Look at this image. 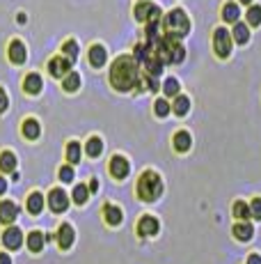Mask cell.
Instances as JSON below:
<instances>
[{"instance_id":"cell-1","label":"cell","mask_w":261,"mask_h":264,"mask_svg":"<svg viewBox=\"0 0 261 264\" xmlns=\"http://www.w3.org/2000/svg\"><path fill=\"white\" fill-rule=\"evenodd\" d=\"M110 83L119 92H129L131 87H140L142 74H140V65L135 62V58L133 55L117 58L110 67Z\"/></svg>"},{"instance_id":"cell-2","label":"cell","mask_w":261,"mask_h":264,"mask_svg":"<svg viewBox=\"0 0 261 264\" xmlns=\"http://www.w3.org/2000/svg\"><path fill=\"white\" fill-rule=\"evenodd\" d=\"M137 198L145 200V202H154V200L160 198L163 193V182H160V175L154 173V170H145V173L137 177Z\"/></svg>"},{"instance_id":"cell-3","label":"cell","mask_w":261,"mask_h":264,"mask_svg":"<svg viewBox=\"0 0 261 264\" xmlns=\"http://www.w3.org/2000/svg\"><path fill=\"white\" fill-rule=\"evenodd\" d=\"M163 26H165L167 35H174L176 39L186 37L188 30H190V21H188V16H186L184 9H172V12L165 16Z\"/></svg>"},{"instance_id":"cell-4","label":"cell","mask_w":261,"mask_h":264,"mask_svg":"<svg viewBox=\"0 0 261 264\" xmlns=\"http://www.w3.org/2000/svg\"><path fill=\"white\" fill-rule=\"evenodd\" d=\"M213 51L223 60H227L231 55V32L227 28H215L213 30Z\"/></svg>"},{"instance_id":"cell-5","label":"cell","mask_w":261,"mask_h":264,"mask_svg":"<svg viewBox=\"0 0 261 264\" xmlns=\"http://www.w3.org/2000/svg\"><path fill=\"white\" fill-rule=\"evenodd\" d=\"M133 14H135V18L140 23H158L160 7H158V5H154V3H149V0H145V3H137L135 5Z\"/></svg>"},{"instance_id":"cell-6","label":"cell","mask_w":261,"mask_h":264,"mask_svg":"<svg viewBox=\"0 0 261 264\" xmlns=\"http://www.w3.org/2000/svg\"><path fill=\"white\" fill-rule=\"evenodd\" d=\"M71 67H73V62L67 60L65 55L53 58V60H48V74L53 78H65V76L71 74Z\"/></svg>"},{"instance_id":"cell-7","label":"cell","mask_w":261,"mask_h":264,"mask_svg":"<svg viewBox=\"0 0 261 264\" xmlns=\"http://www.w3.org/2000/svg\"><path fill=\"white\" fill-rule=\"evenodd\" d=\"M129 173H131V163H129V159L126 156H122V154H115L110 159V175L115 179H126L129 177Z\"/></svg>"},{"instance_id":"cell-8","label":"cell","mask_w":261,"mask_h":264,"mask_svg":"<svg viewBox=\"0 0 261 264\" xmlns=\"http://www.w3.org/2000/svg\"><path fill=\"white\" fill-rule=\"evenodd\" d=\"M3 243L7 251H18V248L23 246V232L16 225H9L3 232Z\"/></svg>"},{"instance_id":"cell-9","label":"cell","mask_w":261,"mask_h":264,"mask_svg":"<svg viewBox=\"0 0 261 264\" xmlns=\"http://www.w3.org/2000/svg\"><path fill=\"white\" fill-rule=\"evenodd\" d=\"M48 207H51L55 214L67 212V207H69L67 191H62V188H53L51 193H48Z\"/></svg>"},{"instance_id":"cell-10","label":"cell","mask_w":261,"mask_h":264,"mask_svg":"<svg viewBox=\"0 0 261 264\" xmlns=\"http://www.w3.org/2000/svg\"><path fill=\"white\" fill-rule=\"evenodd\" d=\"M7 55H9V60H12L14 65H23L26 58H28L26 44H23L21 39H12V42H9V48H7Z\"/></svg>"},{"instance_id":"cell-11","label":"cell","mask_w":261,"mask_h":264,"mask_svg":"<svg viewBox=\"0 0 261 264\" xmlns=\"http://www.w3.org/2000/svg\"><path fill=\"white\" fill-rule=\"evenodd\" d=\"M16 216H18V204L12 202V200H3L0 202V223H5L9 228L16 221Z\"/></svg>"},{"instance_id":"cell-12","label":"cell","mask_w":261,"mask_h":264,"mask_svg":"<svg viewBox=\"0 0 261 264\" xmlns=\"http://www.w3.org/2000/svg\"><path fill=\"white\" fill-rule=\"evenodd\" d=\"M158 230H160V223L154 216H142L140 223H137V234L140 237H154V234H158Z\"/></svg>"},{"instance_id":"cell-13","label":"cell","mask_w":261,"mask_h":264,"mask_svg":"<svg viewBox=\"0 0 261 264\" xmlns=\"http://www.w3.org/2000/svg\"><path fill=\"white\" fill-rule=\"evenodd\" d=\"M21 134H23V138H28V140H37L39 136H42V126H39V122L34 120V117H28L21 124Z\"/></svg>"},{"instance_id":"cell-14","label":"cell","mask_w":261,"mask_h":264,"mask_svg":"<svg viewBox=\"0 0 261 264\" xmlns=\"http://www.w3.org/2000/svg\"><path fill=\"white\" fill-rule=\"evenodd\" d=\"M73 239H76V232H73V228L69 225V223H62L60 230H57V243H60V248H71L73 246Z\"/></svg>"},{"instance_id":"cell-15","label":"cell","mask_w":261,"mask_h":264,"mask_svg":"<svg viewBox=\"0 0 261 264\" xmlns=\"http://www.w3.org/2000/svg\"><path fill=\"white\" fill-rule=\"evenodd\" d=\"M42 87H44V81H42V76L39 74H28L26 78H23V90H26V95H39L42 92Z\"/></svg>"},{"instance_id":"cell-16","label":"cell","mask_w":261,"mask_h":264,"mask_svg":"<svg viewBox=\"0 0 261 264\" xmlns=\"http://www.w3.org/2000/svg\"><path fill=\"white\" fill-rule=\"evenodd\" d=\"M190 145H193V136L188 131H176L174 138H172V147L176 152H188Z\"/></svg>"},{"instance_id":"cell-17","label":"cell","mask_w":261,"mask_h":264,"mask_svg":"<svg viewBox=\"0 0 261 264\" xmlns=\"http://www.w3.org/2000/svg\"><path fill=\"white\" fill-rule=\"evenodd\" d=\"M44 195L39 193V191H34V193L28 195V202H26V207H28V212L32 214V216H37V214H42L44 212Z\"/></svg>"},{"instance_id":"cell-18","label":"cell","mask_w":261,"mask_h":264,"mask_svg":"<svg viewBox=\"0 0 261 264\" xmlns=\"http://www.w3.org/2000/svg\"><path fill=\"white\" fill-rule=\"evenodd\" d=\"M234 237L238 239V241H250V239L254 237V228H252V223H248V221L236 223V225H234Z\"/></svg>"},{"instance_id":"cell-19","label":"cell","mask_w":261,"mask_h":264,"mask_svg":"<svg viewBox=\"0 0 261 264\" xmlns=\"http://www.w3.org/2000/svg\"><path fill=\"white\" fill-rule=\"evenodd\" d=\"M108 60V51L101 46V44H94V46L90 48V65L92 67H103Z\"/></svg>"},{"instance_id":"cell-20","label":"cell","mask_w":261,"mask_h":264,"mask_svg":"<svg viewBox=\"0 0 261 264\" xmlns=\"http://www.w3.org/2000/svg\"><path fill=\"white\" fill-rule=\"evenodd\" d=\"M103 216H106L108 225H119V223L124 221V214H122V209L115 207V204H106V207H103Z\"/></svg>"},{"instance_id":"cell-21","label":"cell","mask_w":261,"mask_h":264,"mask_svg":"<svg viewBox=\"0 0 261 264\" xmlns=\"http://www.w3.org/2000/svg\"><path fill=\"white\" fill-rule=\"evenodd\" d=\"M0 170L3 173H16V156H14V152H9V149H5V152H0Z\"/></svg>"},{"instance_id":"cell-22","label":"cell","mask_w":261,"mask_h":264,"mask_svg":"<svg viewBox=\"0 0 261 264\" xmlns=\"http://www.w3.org/2000/svg\"><path fill=\"white\" fill-rule=\"evenodd\" d=\"M188 110H190V99L186 95H176L174 101H172V113L184 117V115H188Z\"/></svg>"},{"instance_id":"cell-23","label":"cell","mask_w":261,"mask_h":264,"mask_svg":"<svg viewBox=\"0 0 261 264\" xmlns=\"http://www.w3.org/2000/svg\"><path fill=\"white\" fill-rule=\"evenodd\" d=\"M26 243H28V248H30L32 253H42L44 243H46V234H42V232H37V230H34V232L28 234Z\"/></svg>"},{"instance_id":"cell-24","label":"cell","mask_w":261,"mask_h":264,"mask_svg":"<svg viewBox=\"0 0 261 264\" xmlns=\"http://www.w3.org/2000/svg\"><path fill=\"white\" fill-rule=\"evenodd\" d=\"M85 154L92 156V159H96V156L103 154V140L98 138V136H92V138L85 143Z\"/></svg>"},{"instance_id":"cell-25","label":"cell","mask_w":261,"mask_h":264,"mask_svg":"<svg viewBox=\"0 0 261 264\" xmlns=\"http://www.w3.org/2000/svg\"><path fill=\"white\" fill-rule=\"evenodd\" d=\"M81 156H83V147H81L78 140L67 143V161H69V165H76L78 161H81Z\"/></svg>"},{"instance_id":"cell-26","label":"cell","mask_w":261,"mask_h":264,"mask_svg":"<svg viewBox=\"0 0 261 264\" xmlns=\"http://www.w3.org/2000/svg\"><path fill=\"white\" fill-rule=\"evenodd\" d=\"M238 18H240V9H238V5L236 3H227L223 7V21L225 23H238Z\"/></svg>"},{"instance_id":"cell-27","label":"cell","mask_w":261,"mask_h":264,"mask_svg":"<svg viewBox=\"0 0 261 264\" xmlns=\"http://www.w3.org/2000/svg\"><path fill=\"white\" fill-rule=\"evenodd\" d=\"M231 37H234L238 44H248L250 42V26H248V23H234Z\"/></svg>"},{"instance_id":"cell-28","label":"cell","mask_w":261,"mask_h":264,"mask_svg":"<svg viewBox=\"0 0 261 264\" xmlns=\"http://www.w3.org/2000/svg\"><path fill=\"white\" fill-rule=\"evenodd\" d=\"M245 21H248L250 28L261 26V7H259V5H250L248 12H245Z\"/></svg>"},{"instance_id":"cell-29","label":"cell","mask_w":261,"mask_h":264,"mask_svg":"<svg viewBox=\"0 0 261 264\" xmlns=\"http://www.w3.org/2000/svg\"><path fill=\"white\" fill-rule=\"evenodd\" d=\"M78 42L76 39H67L65 44H62V55L67 58V60H71V62H76V58H78Z\"/></svg>"},{"instance_id":"cell-30","label":"cell","mask_w":261,"mask_h":264,"mask_svg":"<svg viewBox=\"0 0 261 264\" xmlns=\"http://www.w3.org/2000/svg\"><path fill=\"white\" fill-rule=\"evenodd\" d=\"M78 87H81V76H78V71H71L69 76L62 78V90L65 92H76Z\"/></svg>"},{"instance_id":"cell-31","label":"cell","mask_w":261,"mask_h":264,"mask_svg":"<svg viewBox=\"0 0 261 264\" xmlns=\"http://www.w3.org/2000/svg\"><path fill=\"white\" fill-rule=\"evenodd\" d=\"M71 198H73V202L76 204H85L87 198H90V186H85V184H76Z\"/></svg>"},{"instance_id":"cell-32","label":"cell","mask_w":261,"mask_h":264,"mask_svg":"<svg viewBox=\"0 0 261 264\" xmlns=\"http://www.w3.org/2000/svg\"><path fill=\"white\" fill-rule=\"evenodd\" d=\"M234 216L238 218V221H248L252 214H250V204L243 202V200H238V202H234Z\"/></svg>"},{"instance_id":"cell-33","label":"cell","mask_w":261,"mask_h":264,"mask_svg":"<svg viewBox=\"0 0 261 264\" xmlns=\"http://www.w3.org/2000/svg\"><path fill=\"white\" fill-rule=\"evenodd\" d=\"M154 113L158 117H167L172 113V104L167 99H156L154 101Z\"/></svg>"},{"instance_id":"cell-34","label":"cell","mask_w":261,"mask_h":264,"mask_svg":"<svg viewBox=\"0 0 261 264\" xmlns=\"http://www.w3.org/2000/svg\"><path fill=\"white\" fill-rule=\"evenodd\" d=\"M179 90H181L179 81H176V78H167L165 85H163V92H165V95H167V97H176V95H179Z\"/></svg>"},{"instance_id":"cell-35","label":"cell","mask_w":261,"mask_h":264,"mask_svg":"<svg viewBox=\"0 0 261 264\" xmlns=\"http://www.w3.org/2000/svg\"><path fill=\"white\" fill-rule=\"evenodd\" d=\"M73 177H76V173H73L71 165H62L60 168V182L69 184V182H73Z\"/></svg>"},{"instance_id":"cell-36","label":"cell","mask_w":261,"mask_h":264,"mask_svg":"<svg viewBox=\"0 0 261 264\" xmlns=\"http://www.w3.org/2000/svg\"><path fill=\"white\" fill-rule=\"evenodd\" d=\"M250 214H252L254 221H261V198H254L250 202Z\"/></svg>"},{"instance_id":"cell-37","label":"cell","mask_w":261,"mask_h":264,"mask_svg":"<svg viewBox=\"0 0 261 264\" xmlns=\"http://www.w3.org/2000/svg\"><path fill=\"white\" fill-rule=\"evenodd\" d=\"M184 58H186V48L179 44V46L172 51V65H181V62H184Z\"/></svg>"},{"instance_id":"cell-38","label":"cell","mask_w":261,"mask_h":264,"mask_svg":"<svg viewBox=\"0 0 261 264\" xmlns=\"http://www.w3.org/2000/svg\"><path fill=\"white\" fill-rule=\"evenodd\" d=\"M7 106H9V97H7V92L0 87V115L7 110Z\"/></svg>"},{"instance_id":"cell-39","label":"cell","mask_w":261,"mask_h":264,"mask_svg":"<svg viewBox=\"0 0 261 264\" xmlns=\"http://www.w3.org/2000/svg\"><path fill=\"white\" fill-rule=\"evenodd\" d=\"M5 193H7V179L0 175V195H5Z\"/></svg>"},{"instance_id":"cell-40","label":"cell","mask_w":261,"mask_h":264,"mask_svg":"<svg viewBox=\"0 0 261 264\" xmlns=\"http://www.w3.org/2000/svg\"><path fill=\"white\" fill-rule=\"evenodd\" d=\"M245 264H261V255H257V253H254V255L248 257V262H245Z\"/></svg>"},{"instance_id":"cell-41","label":"cell","mask_w":261,"mask_h":264,"mask_svg":"<svg viewBox=\"0 0 261 264\" xmlns=\"http://www.w3.org/2000/svg\"><path fill=\"white\" fill-rule=\"evenodd\" d=\"M0 264H12V257L7 253H0Z\"/></svg>"},{"instance_id":"cell-42","label":"cell","mask_w":261,"mask_h":264,"mask_svg":"<svg viewBox=\"0 0 261 264\" xmlns=\"http://www.w3.org/2000/svg\"><path fill=\"white\" fill-rule=\"evenodd\" d=\"M98 188V182H96V179H92V182H90V193H92V191H96Z\"/></svg>"},{"instance_id":"cell-43","label":"cell","mask_w":261,"mask_h":264,"mask_svg":"<svg viewBox=\"0 0 261 264\" xmlns=\"http://www.w3.org/2000/svg\"><path fill=\"white\" fill-rule=\"evenodd\" d=\"M240 3H243V5H248V7H250V5H252V0H240Z\"/></svg>"},{"instance_id":"cell-44","label":"cell","mask_w":261,"mask_h":264,"mask_svg":"<svg viewBox=\"0 0 261 264\" xmlns=\"http://www.w3.org/2000/svg\"><path fill=\"white\" fill-rule=\"evenodd\" d=\"M137 3H145V0H137Z\"/></svg>"}]
</instances>
